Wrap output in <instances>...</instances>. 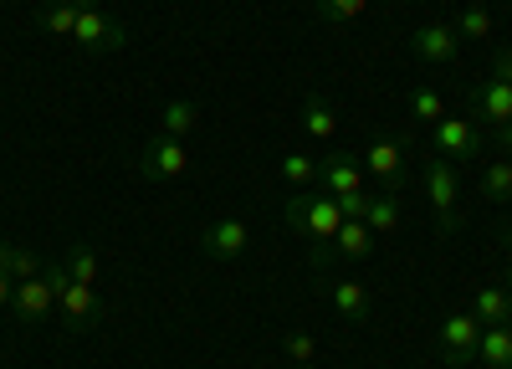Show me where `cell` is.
I'll return each mask as SVG.
<instances>
[{
    "mask_svg": "<svg viewBox=\"0 0 512 369\" xmlns=\"http://www.w3.org/2000/svg\"><path fill=\"white\" fill-rule=\"evenodd\" d=\"M282 349H287V359H292V364H313V354H318L313 334H287V339H282Z\"/></svg>",
    "mask_w": 512,
    "mask_h": 369,
    "instance_id": "f1b7e54d",
    "label": "cell"
},
{
    "mask_svg": "<svg viewBox=\"0 0 512 369\" xmlns=\"http://www.w3.org/2000/svg\"><path fill=\"white\" fill-rule=\"evenodd\" d=\"M0 272H6L11 282H26V277H41V272H47V262H41L36 252H26V246L0 241Z\"/></svg>",
    "mask_w": 512,
    "mask_h": 369,
    "instance_id": "d6986e66",
    "label": "cell"
},
{
    "mask_svg": "<svg viewBox=\"0 0 512 369\" xmlns=\"http://www.w3.org/2000/svg\"><path fill=\"white\" fill-rule=\"evenodd\" d=\"M472 108H477V118L487 123V129H502V123H512V88L487 77V82L472 88Z\"/></svg>",
    "mask_w": 512,
    "mask_h": 369,
    "instance_id": "5bb4252c",
    "label": "cell"
},
{
    "mask_svg": "<svg viewBox=\"0 0 512 369\" xmlns=\"http://www.w3.org/2000/svg\"><path fill=\"white\" fill-rule=\"evenodd\" d=\"M246 241H251L246 221L226 216V221H210V226L200 231V252H205V257H216V262H236V257L246 252Z\"/></svg>",
    "mask_w": 512,
    "mask_h": 369,
    "instance_id": "4fadbf2b",
    "label": "cell"
},
{
    "mask_svg": "<svg viewBox=\"0 0 512 369\" xmlns=\"http://www.w3.org/2000/svg\"><path fill=\"white\" fill-rule=\"evenodd\" d=\"M369 231H400V195L395 190H374L369 195V211H364Z\"/></svg>",
    "mask_w": 512,
    "mask_h": 369,
    "instance_id": "44dd1931",
    "label": "cell"
},
{
    "mask_svg": "<svg viewBox=\"0 0 512 369\" xmlns=\"http://www.w3.org/2000/svg\"><path fill=\"white\" fill-rule=\"evenodd\" d=\"M303 129H308V139H318V144L338 139V108H333L323 93H313V98L303 103Z\"/></svg>",
    "mask_w": 512,
    "mask_h": 369,
    "instance_id": "e0dca14e",
    "label": "cell"
},
{
    "mask_svg": "<svg viewBox=\"0 0 512 369\" xmlns=\"http://www.w3.org/2000/svg\"><path fill=\"white\" fill-rule=\"evenodd\" d=\"M128 41V31L113 21V16H103V11H82L77 16V31H72V47L77 52H88V57H108V52H118Z\"/></svg>",
    "mask_w": 512,
    "mask_h": 369,
    "instance_id": "52a82bcc",
    "label": "cell"
},
{
    "mask_svg": "<svg viewBox=\"0 0 512 369\" xmlns=\"http://www.w3.org/2000/svg\"><path fill=\"white\" fill-rule=\"evenodd\" d=\"M482 200H492V205L512 200V159L487 164V175H482Z\"/></svg>",
    "mask_w": 512,
    "mask_h": 369,
    "instance_id": "cb8c5ba5",
    "label": "cell"
},
{
    "mask_svg": "<svg viewBox=\"0 0 512 369\" xmlns=\"http://www.w3.org/2000/svg\"><path fill=\"white\" fill-rule=\"evenodd\" d=\"M441 369H466V364H441Z\"/></svg>",
    "mask_w": 512,
    "mask_h": 369,
    "instance_id": "d590c367",
    "label": "cell"
},
{
    "mask_svg": "<svg viewBox=\"0 0 512 369\" xmlns=\"http://www.w3.org/2000/svg\"><path fill=\"white\" fill-rule=\"evenodd\" d=\"M502 246H507V293H512V236H502Z\"/></svg>",
    "mask_w": 512,
    "mask_h": 369,
    "instance_id": "836d02e7",
    "label": "cell"
},
{
    "mask_svg": "<svg viewBox=\"0 0 512 369\" xmlns=\"http://www.w3.org/2000/svg\"><path fill=\"white\" fill-rule=\"evenodd\" d=\"M431 144H436V159H451V164H472V159H482V149H487V134L477 129L472 118H441L436 129H431Z\"/></svg>",
    "mask_w": 512,
    "mask_h": 369,
    "instance_id": "5b68a950",
    "label": "cell"
},
{
    "mask_svg": "<svg viewBox=\"0 0 512 369\" xmlns=\"http://www.w3.org/2000/svg\"><path fill=\"white\" fill-rule=\"evenodd\" d=\"M72 6H77V11H98V0H72Z\"/></svg>",
    "mask_w": 512,
    "mask_h": 369,
    "instance_id": "e575fe53",
    "label": "cell"
},
{
    "mask_svg": "<svg viewBox=\"0 0 512 369\" xmlns=\"http://www.w3.org/2000/svg\"><path fill=\"white\" fill-rule=\"evenodd\" d=\"M292 369H313V364H292Z\"/></svg>",
    "mask_w": 512,
    "mask_h": 369,
    "instance_id": "8d00e7d4",
    "label": "cell"
},
{
    "mask_svg": "<svg viewBox=\"0 0 512 369\" xmlns=\"http://www.w3.org/2000/svg\"><path fill=\"white\" fill-rule=\"evenodd\" d=\"M47 282H52V293H57V313L67 318V328L72 334H88V328H98L103 323V303H98V293L88 282H72V272L57 262V267H47Z\"/></svg>",
    "mask_w": 512,
    "mask_h": 369,
    "instance_id": "7a4b0ae2",
    "label": "cell"
},
{
    "mask_svg": "<svg viewBox=\"0 0 512 369\" xmlns=\"http://www.w3.org/2000/svg\"><path fill=\"white\" fill-rule=\"evenodd\" d=\"M410 52H415L420 62H436V67L461 62V31H456V21H425V26L410 36Z\"/></svg>",
    "mask_w": 512,
    "mask_h": 369,
    "instance_id": "ba28073f",
    "label": "cell"
},
{
    "mask_svg": "<svg viewBox=\"0 0 512 369\" xmlns=\"http://www.w3.org/2000/svg\"><path fill=\"white\" fill-rule=\"evenodd\" d=\"M77 16H82V11L72 6V0H52V6L36 16V26L52 31V36H72V31H77Z\"/></svg>",
    "mask_w": 512,
    "mask_h": 369,
    "instance_id": "603a6c76",
    "label": "cell"
},
{
    "mask_svg": "<svg viewBox=\"0 0 512 369\" xmlns=\"http://www.w3.org/2000/svg\"><path fill=\"white\" fill-rule=\"evenodd\" d=\"M282 180L287 185H297V190H313L318 185V159H308V154H282Z\"/></svg>",
    "mask_w": 512,
    "mask_h": 369,
    "instance_id": "d4e9b609",
    "label": "cell"
},
{
    "mask_svg": "<svg viewBox=\"0 0 512 369\" xmlns=\"http://www.w3.org/2000/svg\"><path fill=\"white\" fill-rule=\"evenodd\" d=\"M134 170H139L144 180H185V175H190V149H185V139L154 134V139L139 144Z\"/></svg>",
    "mask_w": 512,
    "mask_h": 369,
    "instance_id": "277c9868",
    "label": "cell"
},
{
    "mask_svg": "<svg viewBox=\"0 0 512 369\" xmlns=\"http://www.w3.org/2000/svg\"><path fill=\"white\" fill-rule=\"evenodd\" d=\"M318 190H328L333 200L369 190V185H364V170H359V159H354L349 149H333V154L318 164Z\"/></svg>",
    "mask_w": 512,
    "mask_h": 369,
    "instance_id": "8fae6325",
    "label": "cell"
},
{
    "mask_svg": "<svg viewBox=\"0 0 512 369\" xmlns=\"http://www.w3.org/2000/svg\"><path fill=\"white\" fill-rule=\"evenodd\" d=\"M323 293H328V303L344 313L349 323H369V313H374L369 287H359V282H349V277H328V282H323Z\"/></svg>",
    "mask_w": 512,
    "mask_h": 369,
    "instance_id": "9a60e30c",
    "label": "cell"
},
{
    "mask_svg": "<svg viewBox=\"0 0 512 369\" xmlns=\"http://www.w3.org/2000/svg\"><path fill=\"white\" fill-rule=\"evenodd\" d=\"M410 118L420 123V129H436V123L446 118L441 93H436V88H415V93H410Z\"/></svg>",
    "mask_w": 512,
    "mask_h": 369,
    "instance_id": "7402d4cb",
    "label": "cell"
},
{
    "mask_svg": "<svg viewBox=\"0 0 512 369\" xmlns=\"http://www.w3.org/2000/svg\"><path fill=\"white\" fill-rule=\"evenodd\" d=\"M62 267L72 272V282H88V287L98 282V257H93V246H72Z\"/></svg>",
    "mask_w": 512,
    "mask_h": 369,
    "instance_id": "4316f807",
    "label": "cell"
},
{
    "mask_svg": "<svg viewBox=\"0 0 512 369\" xmlns=\"http://www.w3.org/2000/svg\"><path fill=\"white\" fill-rule=\"evenodd\" d=\"M477 359H482L487 369H512V323L482 328V344H477Z\"/></svg>",
    "mask_w": 512,
    "mask_h": 369,
    "instance_id": "ac0fdd59",
    "label": "cell"
},
{
    "mask_svg": "<svg viewBox=\"0 0 512 369\" xmlns=\"http://www.w3.org/2000/svg\"><path fill=\"white\" fill-rule=\"evenodd\" d=\"M472 313L482 318V328H497V323H512V293L497 282L477 287V298H472Z\"/></svg>",
    "mask_w": 512,
    "mask_h": 369,
    "instance_id": "2e32d148",
    "label": "cell"
},
{
    "mask_svg": "<svg viewBox=\"0 0 512 369\" xmlns=\"http://www.w3.org/2000/svg\"><path fill=\"white\" fill-rule=\"evenodd\" d=\"M313 6H318V16H323V21L349 26V21H359V16L369 11V0H313Z\"/></svg>",
    "mask_w": 512,
    "mask_h": 369,
    "instance_id": "484cf974",
    "label": "cell"
},
{
    "mask_svg": "<svg viewBox=\"0 0 512 369\" xmlns=\"http://www.w3.org/2000/svg\"><path fill=\"white\" fill-rule=\"evenodd\" d=\"M369 257H374V231H369L364 221H344L333 241L308 246V262H313L318 272H323L328 262H369Z\"/></svg>",
    "mask_w": 512,
    "mask_h": 369,
    "instance_id": "8992f818",
    "label": "cell"
},
{
    "mask_svg": "<svg viewBox=\"0 0 512 369\" xmlns=\"http://www.w3.org/2000/svg\"><path fill=\"white\" fill-rule=\"evenodd\" d=\"M441 354H446V364H472L477 359V344H482V318L477 313H451L446 323H441Z\"/></svg>",
    "mask_w": 512,
    "mask_h": 369,
    "instance_id": "9c48e42d",
    "label": "cell"
},
{
    "mask_svg": "<svg viewBox=\"0 0 512 369\" xmlns=\"http://www.w3.org/2000/svg\"><path fill=\"white\" fill-rule=\"evenodd\" d=\"M11 293H16V282H11L6 272H0V308H11Z\"/></svg>",
    "mask_w": 512,
    "mask_h": 369,
    "instance_id": "1f68e13d",
    "label": "cell"
},
{
    "mask_svg": "<svg viewBox=\"0 0 512 369\" xmlns=\"http://www.w3.org/2000/svg\"><path fill=\"white\" fill-rule=\"evenodd\" d=\"M507 236H512V226H507Z\"/></svg>",
    "mask_w": 512,
    "mask_h": 369,
    "instance_id": "74e56055",
    "label": "cell"
},
{
    "mask_svg": "<svg viewBox=\"0 0 512 369\" xmlns=\"http://www.w3.org/2000/svg\"><path fill=\"white\" fill-rule=\"evenodd\" d=\"M456 31H461V41H482V36L492 31V16H487V6H466Z\"/></svg>",
    "mask_w": 512,
    "mask_h": 369,
    "instance_id": "83f0119b",
    "label": "cell"
},
{
    "mask_svg": "<svg viewBox=\"0 0 512 369\" xmlns=\"http://www.w3.org/2000/svg\"><path fill=\"white\" fill-rule=\"evenodd\" d=\"M497 144H502V149L512 154V123H502V129H497Z\"/></svg>",
    "mask_w": 512,
    "mask_h": 369,
    "instance_id": "d6a6232c",
    "label": "cell"
},
{
    "mask_svg": "<svg viewBox=\"0 0 512 369\" xmlns=\"http://www.w3.org/2000/svg\"><path fill=\"white\" fill-rule=\"evenodd\" d=\"M425 200H431V211H436V231L451 236L461 226V180H456L451 159H431V164H425Z\"/></svg>",
    "mask_w": 512,
    "mask_h": 369,
    "instance_id": "3957f363",
    "label": "cell"
},
{
    "mask_svg": "<svg viewBox=\"0 0 512 369\" xmlns=\"http://www.w3.org/2000/svg\"><path fill=\"white\" fill-rule=\"evenodd\" d=\"M364 170H369L384 190H400V185H405V139H395V134L369 139V149H364Z\"/></svg>",
    "mask_w": 512,
    "mask_h": 369,
    "instance_id": "30bf717a",
    "label": "cell"
},
{
    "mask_svg": "<svg viewBox=\"0 0 512 369\" xmlns=\"http://www.w3.org/2000/svg\"><path fill=\"white\" fill-rule=\"evenodd\" d=\"M487 77H492V82H507V88H512V47L492 57V72H487Z\"/></svg>",
    "mask_w": 512,
    "mask_h": 369,
    "instance_id": "4dcf8cb0",
    "label": "cell"
},
{
    "mask_svg": "<svg viewBox=\"0 0 512 369\" xmlns=\"http://www.w3.org/2000/svg\"><path fill=\"white\" fill-rule=\"evenodd\" d=\"M11 313H16L21 323H47V318L57 313V293H52L47 272H41V277H26V282H16V293H11Z\"/></svg>",
    "mask_w": 512,
    "mask_h": 369,
    "instance_id": "7c38bea8",
    "label": "cell"
},
{
    "mask_svg": "<svg viewBox=\"0 0 512 369\" xmlns=\"http://www.w3.org/2000/svg\"><path fill=\"white\" fill-rule=\"evenodd\" d=\"M287 226L303 236L308 246H323V241H333L338 236V226H344V211H338V200L328 195V190H297L292 200H287Z\"/></svg>",
    "mask_w": 512,
    "mask_h": 369,
    "instance_id": "6da1fadb",
    "label": "cell"
},
{
    "mask_svg": "<svg viewBox=\"0 0 512 369\" xmlns=\"http://www.w3.org/2000/svg\"><path fill=\"white\" fill-rule=\"evenodd\" d=\"M369 195H374V190H359V195H344V200H338V211H344V221H364V211H369Z\"/></svg>",
    "mask_w": 512,
    "mask_h": 369,
    "instance_id": "f546056e",
    "label": "cell"
},
{
    "mask_svg": "<svg viewBox=\"0 0 512 369\" xmlns=\"http://www.w3.org/2000/svg\"><path fill=\"white\" fill-rule=\"evenodd\" d=\"M195 123H200V108L190 98H175V103L159 108V134H169V139H185Z\"/></svg>",
    "mask_w": 512,
    "mask_h": 369,
    "instance_id": "ffe728a7",
    "label": "cell"
}]
</instances>
